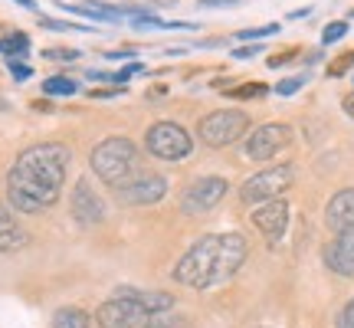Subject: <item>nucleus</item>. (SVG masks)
Listing matches in <instances>:
<instances>
[{"label":"nucleus","instance_id":"nucleus-30","mask_svg":"<svg viewBox=\"0 0 354 328\" xmlns=\"http://www.w3.org/2000/svg\"><path fill=\"white\" fill-rule=\"evenodd\" d=\"M86 76L95 82H118V73H105V69H88Z\"/></svg>","mask_w":354,"mask_h":328},{"label":"nucleus","instance_id":"nucleus-14","mask_svg":"<svg viewBox=\"0 0 354 328\" xmlns=\"http://www.w3.org/2000/svg\"><path fill=\"white\" fill-rule=\"evenodd\" d=\"M325 224H328L335 233L354 230V188H344L331 197L328 207H325Z\"/></svg>","mask_w":354,"mask_h":328},{"label":"nucleus","instance_id":"nucleus-11","mask_svg":"<svg viewBox=\"0 0 354 328\" xmlns=\"http://www.w3.org/2000/svg\"><path fill=\"white\" fill-rule=\"evenodd\" d=\"M253 227L259 230L269 243H279L282 233H286V227H289V203L282 201V197L259 203L253 210Z\"/></svg>","mask_w":354,"mask_h":328},{"label":"nucleus","instance_id":"nucleus-26","mask_svg":"<svg viewBox=\"0 0 354 328\" xmlns=\"http://www.w3.org/2000/svg\"><path fill=\"white\" fill-rule=\"evenodd\" d=\"M7 66H10L13 79H20V82H24V79H30V76H33V69H30V66H26V63H20V60H7Z\"/></svg>","mask_w":354,"mask_h":328},{"label":"nucleus","instance_id":"nucleus-25","mask_svg":"<svg viewBox=\"0 0 354 328\" xmlns=\"http://www.w3.org/2000/svg\"><path fill=\"white\" fill-rule=\"evenodd\" d=\"M302 86H305V76H292V79H282V82L276 86V92L279 95H295Z\"/></svg>","mask_w":354,"mask_h":328},{"label":"nucleus","instance_id":"nucleus-22","mask_svg":"<svg viewBox=\"0 0 354 328\" xmlns=\"http://www.w3.org/2000/svg\"><path fill=\"white\" fill-rule=\"evenodd\" d=\"M82 53L79 50H69V46H46L43 50V60H56V63H76Z\"/></svg>","mask_w":354,"mask_h":328},{"label":"nucleus","instance_id":"nucleus-18","mask_svg":"<svg viewBox=\"0 0 354 328\" xmlns=\"http://www.w3.org/2000/svg\"><path fill=\"white\" fill-rule=\"evenodd\" d=\"M43 92H46V95H76L79 82L69 76H50L43 82Z\"/></svg>","mask_w":354,"mask_h":328},{"label":"nucleus","instance_id":"nucleus-3","mask_svg":"<svg viewBox=\"0 0 354 328\" xmlns=\"http://www.w3.org/2000/svg\"><path fill=\"white\" fill-rule=\"evenodd\" d=\"M92 171L105 181V184H125L131 174H138V148L131 145V138H122V135H115V138H105L102 145L92 148Z\"/></svg>","mask_w":354,"mask_h":328},{"label":"nucleus","instance_id":"nucleus-9","mask_svg":"<svg viewBox=\"0 0 354 328\" xmlns=\"http://www.w3.org/2000/svg\"><path fill=\"white\" fill-rule=\"evenodd\" d=\"M167 194V181L161 174H131L125 184L115 188V201L125 207H148Z\"/></svg>","mask_w":354,"mask_h":328},{"label":"nucleus","instance_id":"nucleus-27","mask_svg":"<svg viewBox=\"0 0 354 328\" xmlns=\"http://www.w3.org/2000/svg\"><path fill=\"white\" fill-rule=\"evenodd\" d=\"M263 53V43H250V46H240V50H233V60H253Z\"/></svg>","mask_w":354,"mask_h":328},{"label":"nucleus","instance_id":"nucleus-28","mask_svg":"<svg viewBox=\"0 0 354 328\" xmlns=\"http://www.w3.org/2000/svg\"><path fill=\"white\" fill-rule=\"evenodd\" d=\"M338 328H354V299L342 309V316H338Z\"/></svg>","mask_w":354,"mask_h":328},{"label":"nucleus","instance_id":"nucleus-5","mask_svg":"<svg viewBox=\"0 0 354 328\" xmlns=\"http://www.w3.org/2000/svg\"><path fill=\"white\" fill-rule=\"evenodd\" d=\"M95 322H99V328H151L154 316L131 292H118L115 299L99 305Z\"/></svg>","mask_w":354,"mask_h":328},{"label":"nucleus","instance_id":"nucleus-16","mask_svg":"<svg viewBox=\"0 0 354 328\" xmlns=\"http://www.w3.org/2000/svg\"><path fill=\"white\" fill-rule=\"evenodd\" d=\"M26 53H30V37L26 33L0 37V56H7V60H26Z\"/></svg>","mask_w":354,"mask_h":328},{"label":"nucleus","instance_id":"nucleus-7","mask_svg":"<svg viewBox=\"0 0 354 328\" xmlns=\"http://www.w3.org/2000/svg\"><path fill=\"white\" fill-rule=\"evenodd\" d=\"M292 177V164H272V167H266L259 174H253L246 184L240 188V201L243 203H266V201H276L282 197L286 190H289Z\"/></svg>","mask_w":354,"mask_h":328},{"label":"nucleus","instance_id":"nucleus-32","mask_svg":"<svg viewBox=\"0 0 354 328\" xmlns=\"http://www.w3.org/2000/svg\"><path fill=\"white\" fill-rule=\"evenodd\" d=\"M292 56H295V50H289V53H276V56L269 60V66H272V69H279V66H286V63H289Z\"/></svg>","mask_w":354,"mask_h":328},{"label":"nucleus","instance_id":"nucleus-24","mask_svg":"<svg viewBox=\"0 0 354 328\" xmlns=\"http://www.w3.org/2000/svg\"><path fill=\"white\" fill-rule=\"evenodd\" d=\"M351 66H354V53H344V56H338V63H331V66H328V76H331V79L344 76V73H348Z\"/></svg>","mask_w":354,"mask_h":328},{"label":"nucleus","instance_id":"nucleus-37","mask_svg":"<svg viewBox=\"0 0 354 328\" xmlns=\"http://www.w3.org/2000/svg\"><path fill=\"white\" fill-rule=\"evenodd\" d=\"M351 17H354V10H351Z\"/></svg>","mask_w":354,"mask_h":328},{"label":"nucleus","instance_id":"nucleus-36","mask_svg":"<svg viewBox=\"0 0 354 328\" xmlns=\"http://www.w3.org/2000/svg\"><path fill=\"white\" fill-rule=\"evenodd\" d=\"M17 3H20V7H26V10H37V3H33V0H17Z\"/></svg>","mask_w":354,"mask_h":328},{"label":"nucleus","instance_id":"nucleus-20","mask_svg":"<svg viewBox=\"0 0 354 328\" xmlns=\"http://www.w3.org/2000/svg\"><path fill=\"white\" fill-rule=\"evenodd\" d=\"M272 33H279V24H266V26H256V30H240L236 39H243V43H259V39L272 37Z\"/></svg>","mask_w":354,"mask_h":328},{"label":"nucleus","instance_id":"nucleus-34","mask_svg":"<svg viewBox=\"0 0 354 328\" xmlns=\"http://www.w3.org/2000/svg\"><path fill=\"white\" fill-rule=\"evenodd\" d=\"M308 13H312V7H302V10L289 13V20H302V17H308Z\"/></svg>","mask_w":354,"mask_h":328},{"label":"nucleus","instance_id":"nucleus-17","mask_svg":"<svg viewBox=\"0 0 354 328\" xmlns=\"http://www.w3.org/2000/svg\"><path fill=\"white\" fill-rule=\"evenodd\" d=\"M53 328H88V316L82 309H59L56 316H53Z\"/></svg>","mask_w":354,"mask_h":328},{"label":"nucleus","instance_id":"nucleus-19","mask_svg":"<svg viewBox=\"0 0 354 328\" xmlns=\"http://www.w3.org/2000/svg\"><path fill=\"white\" fill-rule=\"evenodd\" d=\"M43 30H59V33H92L88 24H69V20H53V17H39Z\"/></svg>","mask_w":354,"mask_h":328},{"label":"nucleus","instance_id":"nucleus-13","mask_svg":"<svg viewBox=\"0 0 354 328\" xmlns=\"http://www.w3.org/2000/svg\"><path fill=\"white\" fill-rule=\"evenodd\" d=\"M325 263H328L331 273H338L344 279H354V230L335 233V240L325 250Z\"/></svg>","mask_w":354,"mask_h":328},{"label":"nucleus","instance_id":"nucleus-8","mask_svg":"<svg viewBox=\"0 0 354 328\" xmlns=\"http://www.w3.org/2000/svg\"><path fill=\"white\" fill-rule=\"evenodd\" d=\"M292 141V128L282 122H266V125L253 128L250 138H246V158L250 161H272L286 145Z\"/></svg>","mask_w":354,"mask_h":328},{"label":"nucleus","instance_id":"nucleus-33","mask_svg":"<svg viewBox=\"0 0 354 328\" xmlns=\"http://www.w3.org/2000/svg\"><path fill=\"white\" fill-rule=\"evenodd\" d=\"M342 105H344V112H348V115H351V118H354V95H344V99H342Z\"/></svg>","mask_w":354,"mask_h":328},{"label":"nucleus","instance_id":"nucleus-31","mask_svg":"<svg viewBox=\"0 0 354 328\" xmlns=\"http://www.w3.org/2000/svg\"><path fill=\"white\" fill-rule=\"evenodd\" d=\"M201 7H216V10H223V7H236L240 0H197Z\"/></svg>","mask_w":354,"mask_h":328},{"label":"nucleus","instance_id":"nucleus-10","mask_svg":"<svg viewBox=\"0 0 354 328\" xmlns=\"http://www.w3.org/2000/svg\"><path fill=\"white\" fill-rule=\"evenodd\" d=\"M227 190H230V184L223 177H216V174L197 177V181L184 190L180 207H184V214H207V210H214L216 203L227 197Z\"/></svg>","mask_w":354,"mask_h":328},{"label":"nucleus","instance_id":"nucleus-23","mask_svg":"<svg viewBox=\"0 0 354 328\" xmlns=\"http://www.w3.org/2000/svg\"><path fill=\"white\" fill-rule=\"evenodd\" d=\"M344 33H348V20H331V24L322 30V43H325V46H331V43L344 39Z\"/></svg>","mask_w":354,"mask_h":328},{"label":"nucleus","instance_id":"nucleus-29","mask_svg":"<svg viewBox=\"0 0 354 328\" xmlns=\"http://www.w3.org/2000/svg\"><path fill=\"white\" fill-rule=\"evenodd\" d=\"M125 89H128V86H115V89H92L88 95H92V99H112V95H122Z\"/></svg>","mask_w":354,"mask_h":328},{"label":"nucleus","instance_id":"nucleus-2","mask_svg":"<svg viewBox=\"0 0 354 328\" xmlns=\"http://www.w3.org/2000/svg\"><path fill=\"white\" fill-rule=\"evenodd\" d=\"M246 253H250V246L240 233H210L177 259L174 279L187 289L220 286L246 263Z\"/></svg>","mask_w":354,"mask_h":328},{"label":"nucleus","instance_id":"nucleus-1","mask_svg":"<svg viewBox=\"0 0 354 328\" xmlns=\"http://www.w3.org/2000/svg\"><path fill=\"white\" fill-rule=\"evenodd\" d=\"M73 152L66 145H33L26 148L7 174V197L20 214H39L59 201Z\"/></svg>","mask_w":354,"mask_h":328},{"label":"nucleus","instance_id":"nucleus-4","mask_svg":"<svg viewBox=\"0 0 354 328\" xmlns=\"http://www.w3.org/2000/svg\"><path fill=\"white\" fill-rule=\"evenodd\" d=\"M250 131V115L240 112V109H220V112H210L201 118L197 125V135H201L203 145L210 148H227L233 141H240L243 135Z\"/></svg>","mask_w":354,"mask_h":328},{"label":"nucleus","instance_id":"nucleus-15","mask_svg":"<svg viewBox=\"0 0 354 328\" xmlns=\"http://www.w3.org/2000/svg\"><path fill=\"white\" fill-rule=\"evenodd\" d=\"M24 243H26L24 227L17 224V217H13L7 207H0V253L20 250Z\"/></svg>","mask_w":354,"mask_h":328},{"label":"nucleus","instance_id":"nucleus-6","mask_svg":"<svg viewBox=\"0 0 354 328\" xmlns=\"http://www.w3.org/2000/svg\"><path fill=\"white\" fill-rule=\"evenodd\" d=\"M145 145L161 161H180L194 152V138L187 135V128L177 125V122H154L145 135Z\"/></svg>","mask_w":354,"mask_h":328},{"label":"nucleus","instance_id":"nucleus-35","mask_svg":"<svg viewBox=\"0 0 354 328\" xmlns=\"http://www.w3.org/2000/svg\"><path fill=\"white\" fill-rule=\"evenodd\" d=\"M33 109H37V112H53L50 102H33Z\"/></svg>","mask_w":354,"mask_h":328},{"label":"nucleus","instance_id":"nucleus-12","mask_svg":"<svg viewBox=\"0 0 354 328\" xmlns=\"http://www.w3.org/2000/svg\"><path fill=\"white\" fill-rule=\"evenodd\" d=\"M73 217H76L82 227H92V224H102V220H105V203H102V197L92 190L88 181H79L76 190H73Z\"/></svg>","mask_w":354,"mask_h":328},{"label":"nucleus","instance_id":"nucleus-21","mask_svg":"<svg viewBox=\"0 0 354 328\" xmlns=\"http://www.w3.org/2000/svg\"><path fill=\"white\" fill-rule=\"evenodd\" d=\"M266 92H269L266 82H246V86H240V89H230L233 99H263Z\"/></svg>","mask_w":354,"mask_h":328}]
</instances>
